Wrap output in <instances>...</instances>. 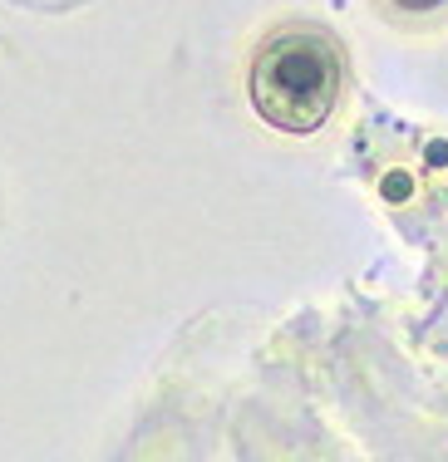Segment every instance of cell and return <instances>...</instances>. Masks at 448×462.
<instances>
[{"instance_id": "obj_2", "label": "cell", "mask_w": 448, "mask_h": 462, "mask_svg": "<svg viewBox=\"0 0 448 462\" xmlns=\"http://www.w3.org/2000/svg\"><path fill=\"white\" fill-rule=\"evenodd\" d=\"M395 5H404V10H429V5H439V0H395Z\"/></svg>"}, {"instance_id": "obj_1", "label": "cell", "mask_w": 448, "mask_h": 462, "mask_svg": "<svg viewBox=\"0 0 448 462\" xmlns=\"http://www.w3.org/2000/svg\"><path fill=\"white\" fill-rule=\"evenodd\" d=\"M345 54L325 30H281L251 64V104L281 134H315L331 118Z\"/></svg>"}]
</instances>
